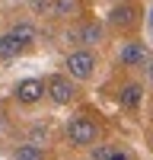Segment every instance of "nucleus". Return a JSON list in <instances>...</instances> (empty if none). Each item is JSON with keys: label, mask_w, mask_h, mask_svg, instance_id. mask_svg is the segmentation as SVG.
Returning <instances> with one entry per match:
<instances>
[{"label": "nucleus", "mask_w": 153, "mask_h": 160, "mask_svg": "<svg viewBox=\"0 0 153 160\" xmlns=\"http://www.w3.org/2000/svg\"><path fill=\"white\" fill-rule=\"evenodd\" d=\"M67 71L73 80H89L96 74V55L89 48H80V51H70L67 55Z\"/></svg>", "instance_id": "f257e3e1"}, {"label": "nucleus", "mask_w": 153, "mask_h": 160, "mask_svg": "<svg viewBox=\"0 0 153 160\" xmlns=\"http://www.w3.org/2000/svg\"><path fill=\"white\" fill-rule=\"evenodd\" d=\"M137 22H140V10L134 3H118V7H112V13H109V26L118 29V32H131Z\"/></svg>", "instance_id": "f03ea898"}, {"label": "nucleus", "mask_w": 153, "mask_h": 160, "mask_svg": "<svg viewBox=\"0 0 153 160\" xmlns=\"http://www.w3.org/2000/svg\"><path fill=\"white\" fill-rule=\"evenodd\" d=\"M67 138L73 144H96L99 128H96V122H89V118H73L67 125Z\"/></svg>", "instance_id": "7ed1b4c3"}, {"label": "nucleus", "mask_w": 153, "mask_h": 160, "mask_svg": "<svg viewBox=\"0 0 153 160\" xmlns=\"http://www.w3.org/2000/svg\"><path fill=\"white\" fill-rule=\"evenodd\" d=\"M73 83H70V77H64V74H54V77H48V96L54 99L58 106H67L73 99Z\"/></svg>", "instance_id": "20e7f679"}, {"label": "nucleus", "mask_w": 153, "mask_h": 160, "mask_svg": "<svg viewBox=\"0 0 153 160\" xmlns=\"http://www.w3.org/2000/svg\"><path fill=\"white\" fill-rule=\"evenodd\" d=\"M48 93V87L42 83V80H22V83H16V93H13V96H16L19 102H26V106H32V102H38Z\"/></svg>", "instance_id": "39448f33"}, {"label": "nucleus", "mask_w": 153, "mask_h": 160, "mask_svg": "<svg viewBox=\"0 0 153 160\" xmlns=\"http://www.w3.org/2000/svg\"><path fill=\"white\" fill-rule=\"evenodd\" d=\"M118 61L124 64V68H137V64L147 61V48L140 45V42H124L121 51H118Z\"/></svg>", "instance_id": "423d86ee"}, {"label": "nucleus", "mask_w": 153, "mask_h": 160, "mask_svg": "<svg viewBox=\"0 0 153 160\" xmlns=\"http://www.w3.org/2000/svg\"><path fill=\"white\" fill-rule=\"evenodd\" d=\"M140 99H144V90H140V83H124V87L118 90V102L124 106L128 112H134L137 106H140Z\"/></svg>", "instance_id": "0eeeda50"}, {"label": "nucleus", "mask_w": 153, "mask_h": 160, "mask_svg": "<svg viewBox=\"0 0 153 160\" xmlns=\"http://www.w3.org/2000/svg\"><path fill=\"white\" fill-rule=\"evenodd\" d=\"M19 51H22V45H19V38L13 35V32L0 35V61H13Z\"/></svg>", "instance_id": "6e6552de"}, {"label": "nucleus", "mask_w": 153, "mask_h": 160, "mask_svg": "<svg viewBox=\"0 0 153 160\" xmlns=\"http://www.w3.org/2000/svg\"><path fill=\"white\" fill-rule=\"evenodd\" d=\"M73 38H76V42H83V45H96L99 38H102V26H99V22H83L80 32H76Z\"/></svg>", "instance_id": "1a4fd4ad"}, {"label": "nucleus", "mask_w": 153, "mask_h": 160, "mask_svg": "<svg viewBox=\"0 0 153 160\" xmlns=\"http://www.w3.org/2000/svg\"><path fill=\"white\" fill-rule=\"evenodd\" d=\"M13 35L19 38L22 48H29V45L35 42V29H32V22H19V26H13Z\"/></svg>", "instance_id": "9d476101"}, {"label": "nucleus", "mask_w": 153, "mask_h": 160, "mask_svg": "<svg viewBox=\"0 0 153 160\" xmlns=\"http://www.w3.org/2000/svg\"><path fill=\"white\" fill-rule=\"evenodd\" d=\"M13 160H45V151L35 148V144H22V148H16Z\"/></svg>", "instance_id": "9b49d317"}, {"label": "nucleus", "mask_w": 153, "mask_h": 160, "mask_svg": "<svg viewBox=\"0 0 153 160\" xmlns=\"http://www.w3.org/2000/svg\"><path fill=\"white\" fill-rule=\"evenodd\" d=\"M80 0H54V16H76Z\"/></svg>", "instance_id": "f8f14e48"}, {"label": "nucleus", "mask_w": 153, "mask_h": 160, "mask_svg": "<svg viewBox=\"0 0 153 160\" xmlns=\"http://www.w3.org/2000/svg\"><path fill=\"white\" fill-rule=\"evenodd\" d=\"M112 154L115 151H109V148H96L93 151V160H112Z\"/></svg>", "instance_id": "ddd939ff"}, {"label": "nucleus", "mask_w": 153, "mask_h": 160, "mask_svg": "<svg viewBox=\"0 0 153 160\" xmlns=\"http://www.w3.org/2000/svg\"><path fill=\"white\" fill-rule=\"evenodd\" d=\"M112 160H128V151H115V154H112Z\"/></svg>", "instance_id": "4468645a"}, {"label": "nucleus", "mask_w": 153, "mask_h": 160, "mask_svg": "<svg viewBox=\"0 0 153 160\" xmlns=\"http://www.w3.org/2000/svg\"><path fill=\"white\" fill-rule=\"evenodd\" d=\"M147 77H150V83H153V58L147 61Z\"/></svg>", "instance_id": "2eb2a0df"}, {"label": "nucleus", "mask_w": 153, "mask_h": 160, "mask_svg": "<svg viewBox=\"0 0 153 160\" xmlns=\"http://www.w3.org/2000/svg\"><path fill=\"white\" fill-rule=\"evenodd\" d=\"M150 16H153V13H150Z\"/></svg>", "instance_id": "dca6fc26"}]
</instances>
